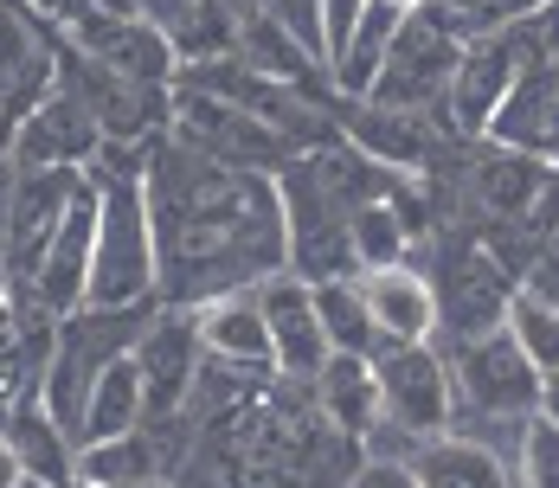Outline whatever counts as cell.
Masks as SVG:
<instances>
[{
    "instance_id": "9",
    "label": "cell",
    "mask_w": 559,
    "mask_h": 488,
    "mask_svg": "<svg viewBox=\"0 0 559 488\" xmlns=\"http://www.w3.org/2000/svg\"><path fill=\"white\" fill-rule=\"evenodd\" d=\"M514 78H521L514 26H502V33H476V39L463 46V64H456L450 97H444L450 135H463V142H489V129H496V116H502Z\"/></svg>"
},
{
    "instance_id": "17",
    "label": "cell",
    "mask_w": 559,
    "mask_h": 488,
    "mask_svg": "<svg viewBox=\"0 0 559 488\" xmlns=\"http://www.w3.org/2000/svg\"><path fill=\"white\" fill-rule=\"evenodd\" d=\"M547 174H554V162H540V155H521V148H502V142H483V155H476V167H469V200H476L489 218L521 225V218L534 213Z\"/></svg>"
},
{
    "instance_id": "11",
    "label": "cell",
    "mask_w": 559,
    "mask_h": 488,
    "mask_svg": "<svg viewBox=\"0 0 559 488\" xmlns=\"http://www.w3.org/2000/svg\"><path fill=\"white\" fill-rule=\"evenodd\" d=\"M104 142H110V135H104L97 109L58 78L52 91L26 109L13 167H26V174H39V167H91L97 155H104Z\"/></svg>"
},
{
    "instance_id": "24",
    "label": "cell",
    "mask_w": 559,
    "mask_h": 488,
    "mask_svg": "<svg viewBox=\"0 0 559 488\" xmlns=\"http://www.w3.org/2000/svg\"><path fill=\"white\" fill-rule=\"evenodd\" d=\"M412 225H418V218L405 213L399 193L354 206V264H360V271H392V264H405V251H412Z\"/></svg>"
},
{
    "instance_id": "4",
    "label": "cell",
    "mask_w": 559,
    "mask_h": 488,
    "mask_svg": "<svg viewBox=\"0 0 559 488\" xmlns=\"http://www.w3.org/2000/svg\"><path fill=\"white\" fill-rule=\"evenodd\" d=\"M463 46H469V33L450 20L438 0L412 7V13H405V26H399V46H392L386 71H380V84H373V97H367V104L418 109V116L444 109L450 78H456V64H463Z\"/></svg>"
},
{
    "instance_id": "15",
    "label": "cell",
    "mask_w": 559,
    "mask_h": 488,
    "mask_svg": "<svg viewBox=\"0 0 559 488\" xmlns=\"http://www.w3.org/2000/svg\"><path fill=\"white\" fill-rule=\"evenodd\" d=\"M193 328H200L206 360H219V367H245V373H277V347H271V322H264L258 289H238V296H219V302H200V309H193Z\"/></svg>"
},
{
    "instance_id": "20",
    "label": "cell",
    "mask_w": 559,
    "mask_h": 488,
    "mask_svg": "<svg viewBox=\"0 0 559 488\" xmlns=\"http://www.w3.org/2000/svg\"><path fill=\"white\" fill-rule=\"evenodd\" d=\"M309 392H316L322 418H329L341 437H373L386 425V412H380V373H373V360H360V354H335Z\"/></svg>"
},
{
    "instance_id": "19",
    "label": "cell",
    "mask_w": 559,
    "mask_h": 488,
    "mask_svg": "<svg viewBox=\"0 0 559 488\" xmlns=\"http://www.w3.org/2000/svg\"><path fill=\"white\" fill-rule=\"evenodd\" d=\"M148 425V385H142V367H135V354H122L110 360L97 385H91V398H84V425H78V450H91V443H110V437H129Z\"/></svg>"
},
{
    "instance_id": "7",
    "label": "cell",
    "mask_w": 559,
    "mask_h": 488,
    "mask_svg": "<svg viewBox=\"0 0 559 488\" xmlns=\"http://www.w3.org/2000/svg\"><path fill=\"white\" fill-rule=\"evenodd\" d=\"M174 142L200 148L206 162H219V167H245V174H283L296 162L283 129L219 104L206 91H187V84H174Z\"/></svg>"
},
{
    "instance_id": "26",
    "label": "cell",
    "mask_w": 559,
    "mask_h": 488,
    "mask_svg": "<svg viewBox=\"0 0 559 488\" xmlns=\"http://www.w3.org/2000/svg\"><path fill=\"white\" fill-rule=\"evenodd\" d=\"M508 334L527 347V360H534L540 373H554V367H559V302H554V296H540L534 283H521V289H514Z\"/></svg>"
},
{
    "instance_id": "3",
    "label": "cell",
    "mask_w": 559,
    "mask_h": 488,
    "mask_svg": "<svg viewBox=\"0 0 559 488\" xmlns=\"http://www.w3.org/2000/svg\"><path fill=\"white\" fill-rule=\"evenodd\" d=\"M155 309L162 302H142V309H78V316L58 322L52 360H46V380H39V405H46V418L58 431L71 437V450H78L84 398H91L97 373L110 360H122V354H135V341H142V328L155 322Z\"/></svg>"
},
{
    "instance_id": "8",
    "label": "cell",
    "mask_w": 559,
    "mask_h": 488,
    "mask_svg": "<svg viewBox=\"0 0 559 488\" xmlns=\"http://www.w3.org/2000/svg\"><path fill=\"white\" fill-rule=\"evenodd\" d=\"M64 46L116 78H129V84H148V91H168L180 78V52L148 13H91L64 33Z\"/></svg>"
},
{
    "instance_id": "5",
    "label": "cell",
    "mask_w": 559,
    "mask_h": 488,
    "mask_svg": "<svg viewBox=\"0 0 559 488\" xmlns=\"http://www.w3.org/2000/svg\"><path fill=\"white\" fill-rule=\"evenodd\" d=\"M425 276H431V289H438V316H444L450 341H476V334H489V328H508V309H514L521 276L489 251V238H438Z\"/></svg>"
},
{
    "instance_id": "16",
    "label": "cell",
    "mask_w": 559,
    "mask_h": 488,
    "mask_svg": "<svg viewBox=\"0 0 559 488\" xmlns=\"http://www.w3.org/2000/svg\"><path fill=\"white\" fill-rule=\"evenodd\" d=\"M489 142L521 148V155H540V162L559 167V64H527L514 78Z\"/></svg>"
},
{
    "instance_id": "35",
    "label": "cell",
    "mask_w": 559,
    "mask_h": 488,
    "mask_svg": "<svg viewBox=\"0 0 559 488\" xmlns=\"http://www.w3.org/2000/svg\"><path fill=\"white\" fill-rule=\"evenodd\" d=\"M547 258H559V231H554V238H547Z\"/></svg>"
},
{
    "instance_id": "36",
    "label": "cell",
    "mask_w": 559,
    "mask_h": 488,
    "mask_svg": "<svg viewBox=\"0 0 559 488\" xmlns=\"http://www.w3.org/2000/svg\"><path fill=\"white\" fill-rule=\"evenodd\" d=\"M20 488H52V483H33V476H26V483H20Z\"/></svg>"
},
{
    "instance_id": "38",
    "label": "cell",
    "mask_w": 559,
    "mask_h": 488,
    "mask_svg": "<svg viewBox=\"0 0 559 488\" xmlns=\"http://www.w3.org/2000/svg\"><path fill=\"white\" fill-rule=\"evenodd\" d=\"M258 7H271V0H251V13H258Z\"/></svg>"
},
{
    "instance_id": "30",
    "label": "cell",
    "mask_w": 559,
    "mask_h": 488,
    "mask_svg": "<svg viewBox=\"0 0 559 488\" xmlns=\"http://www.w3.org/2000/svg\"><path fill=\"white\" fill-rule=\"evenodd\" d=\"M347 488H425L412 456H360V469L347 476Z\"/></svg>"
},
{
    "instance_id": "13",
    "label": "cell",
    "mask_w": 559,
    "mask_h": 488,
    "mask_svg": "<svg viewBox=\"0 0 559 488\" xmlns=\"http://www.w3.org/2000/svg\"><path fill=\"white\" fill-rule=\"evenodd\" d=\"M360 296L373 309V328L386 334V347H418L438 341L444 316H438V289L418 264H392V271H360Z\"/></svg>"
},
{
    "instance_id": "12",
    "label": "cell",
    "mask_w": 559,
    "mask_h": 488,
    "mask_svg": "<svg viewBox=\"0 0 559 488\" xmlns=\"http://www.w3.org/2000/svg\"><path fill=\"white\" fill-rule=\"evenodd\" d=\"M258 302H264V322H271V347H277V380L289 385H316L322 367L335 360V341L316 316V289L302 276H271L258 283Z\"/></svg>"
},
{
    "instance_id": "21",
    "label": "cell",
    "mask_w": 559,
    "mask_h": 488,
    "mask_svg": "<svg viewBox=\"0 0 559 488\" xmlns=\"http://www.w3.org/2000/svg\"><path fill=\"white\" fill-rule=\"evenodd\" d=\"M405 13L412 7H399V0H367V20L354 26V39H347V52L335 58V91L347 104H367L373 97V84H380V71H386L392 46H399V26H405Z\"/></svg>"
},
{
    "instance_id": "27",
    "label": "cell",
    "mask_w": 559,
    "mask_h": 488,
    "mask_svg": "<svg viewBox=\"0 0 559 488\" xmlns=\"http://www.w3.org/2000/svg\"><path fill=\"white\" fill-rule=\"evenodd\" d=\"M33 71H52L39 39H33V13L20 0H0V84H20Z\"/></svg>"
},
{
    "instance_id": "37",
    "label": "cell",
    "mask_w": 559,
    "mask_h": 488,
    "mask_svg": "<svg viewBox=\"0 0 559 488\" xmlns=\"http://www.w3.org/2000/svg\"><path fill=\"white\" fill-rule=\"evenodd\" d=\"M142 488H174V483H142Z\"/></svg>"
},
{
    "instance_id": "29",
    "label": "cell",
    "mask_w": 559,
    "mask_h": 488,
    "mask_svg": "<svg viewBox=\"0 0 559 488\" xmlns=\"http://www.w3.org/2000/svg\"><path fill=\"white\" fill-rule=\"evenodd\" d=\"M258 13H271L322 71H335V46H329V13H322V0H271V7H258Z\"/></svg>"
},
{
    "instance_id": "33",
    "label": "cell",
    "mask_w": 559,
    "mask_h": 488,
    "mask_svg": "<svg viewBox=\"0 0 559 488\" xmlns=\"http://www.w3.org/2000/svg\"><path fill=\"white\" fill-rule=\"evenodd\" d=\"M527 283H534L540 296H554V302H559V258H540V264L527 271Z\"/></svg>"
},
{
    "instance_id": "28",
    "label": "cell",
    "mask_w": 559,
    "mask_h": 488,
    "mask_svg": "<svg viewBox=\"0 0 559 488\" xmlns=\"http://www.w3.org/2000/svg\"><path fill=\"white\" fill-rule=\"evenodd\" d=\"M514 488H559V425L540 412L527 418L521 450H514Z\"/></svg>"
},
{
    "instance_id": "6",
    "label": "cell",
    "mask_w": 559,
    "mask_h": 488,
    "mask_svg": "<svg viewBox=\"0 0 559 488\" xmlns=\"http://www.w3.org/2000/svg\"><path fill=\"white\" fill-rule=\"evenodd\" d=\"M373 373H380V412H386L380 431H392L405 450H418L456 425V385H450V360L438 341L386 347L373 360Z\"/></svg>"
},
{
    "instance_id": "31",
    "label": "cell",
    "mask_w": 559,
    "mask_h": 488,
    "mask_svg": "<svg viewBox=\"0 0 559 488\" xmlns=\"http://www.w3.org/2000/svg\"><path fill=\"white\" fill-rule=\"evenodd\" d=\"M527 231H540V238H554L559 231V167L547 174V187H540V200H534V213L521 218Z\"/></svg>"
},
{
    "instance_id": "39",
    "label": "cell",
    "mask_w": 559,
    "mask_h": 488,
    "mask_svg": "<svg viewBox=\"0 0 559 488\" xmlns=\"http://www.w3.org/2000/svg\"><path fill=\"white\" fill-rule=\"evenodd\" d=\"M399 7H425V0H399Z\"/></svg>"
},
{
    "instance_id": "10",
    "label": "cell",
    "mask_w": 559,
    "mask_h": 488,
    "mask_svg": "<svg viewBox=\"0 0 559 488\" xmlns=\"http://www.w3.org/2000/svg\"><path fill=\"white\" fill-rule=\"evenodd\" d=\"M135 367H142V385H148V418L155 425H174L193 398V385L206 373V347H200V328H193V309H155V322L142 328L135 341Z\"/></svg>"
},
{
    "instance_id": "2",
    "label": "cell",
    "mask_w": 559,
    "mask_h": 488,
    "mask_svg": "<svg viewBox=\"0 0 559 488\" xmlns=\"http://www.w3.org/2000/svg\"><path fill=\"white\" fill-rule=\"evenodd\" d=\"M444 360H450V385H456V425L450 431L489 437L496 425L521 431L527 418H540L547 373L527 360V347L508 328H489L476 341H450Z\"/></svg>"
},
{
    "instance_id": "25",
    "label": "cell",
    "mask_w": 559,
    "mask_h": 488,
    "mask_svg": "<svg viewBox=\"0 0 559 488\" xmlns=\"http://www.w3.org/2000/svg\"><path fill=\"white\" fill-rule=\"evenodd\" d=\"M238 58H245L251 71H264L271 84H289V91H302V84L322 71V64L302 52V46L283 33L277 20H271V13H251V20L238 26Z\"/></svg>"
},
{
    "instance_id": "32",
    "label": "cell",
    "mask_w": 559,
    "mask_h": 488,
    "mask_svg": "<svg viewBox=\"0 0 559 488\" xmlns=\"http://www.w3.org/2000/svg\"><path fill=\"white\" fill-rule=\"evenodd\" d=\"M26 483V463H20V450H13V437L0 431V488H20Z\"/></svg>"
},
{
    "instance_id": "34",
    "label": "cell",
    "mask_w": 559,
    "mask_h": 488,
    "mask_svg": "<svg viewBox=\"0 0 559 488\" xmlns=\"http://www.w3.org/2000/svg\"><path fill=\"white\" fill-rule=\"evenodd\" d=\"M540 412H547V418L559 425V367L547 373V398H540Z\"/></svg>"
},
{
    "instance_id": "14",
    "label": "cell",
    "mask_w": 559,
    "mask_h": 488,
    "mask_svg": "<svg viewBox=\"0 0 559 488\" xmlns=\"http://www.w3.org/2000/svg\"><path fill=\"white\" fill-rule=\"evenodd\" d=\"M341 135L354 142V155L386 167L399 180H418V167L431 162V116L418 109H386V104H354L341 116Z\"/></svg>"
},
{
    "instance_id": "18",
    "label": "cell",
    "mask_w": 559,
    "mask_h": 488,
    "mask_svg": "<svg viewBox=\"0 0 559 488\" xmlns=\"http://www.w3.org/2000/svg\"><path fill=\"white\" fill-rule=\"evenodd\" d=\"M412 469H418L425 488H514V463L496 443H483L469 431H444L431 443H418Z\"/></svg>"
},
{
    "instance_id": "22",
    "label": "cell",
    "mask_w": 559,
    "mask_h": 488,
    "mask_svg": "<svg viewBox=\"0 0 559 488\" xmlns=\"http://www.w3.org/2000/svg\"><path fill=\"white\" fill-rule=\"evenodd\" d=\"M78 483L84 488H142V483H168V463H162V443L148 437V425L110 443H91L78 450Z\"/></svg>"
},
{
    "instance_id": "1",
    "label": "cell",
    "mask_w": 559,
    "mask_h": 488,
    "mask_svg": "<svg viewBox=\"0 0 559 488\" xmlns=\"http://www.w3.org/2000/svg\"><path fill=\"white\" fill-rule=\"evenodd\" d=\"M148 218L168 309H200L289 271L277 174L219 167L168 135L148 155Z\"/></svg>"
},
{
    "instance_id": "23",
    "label": "cell",
    "mask_w": 559,
    "mask_h": 488,
    "mask_svg": "<svg viewBox=\"0 0 559 488\" xmlns=\"http://www.w3.org/2000/svg\"><path fill=\"white\" fill-rule=\"evenodd\" d=\"M309 289H316V316L329 328L335 354H360V360L386 354V334L373 328V309L360 296V276H329V283H309Z\"/></svg>"
}]
</instances>
